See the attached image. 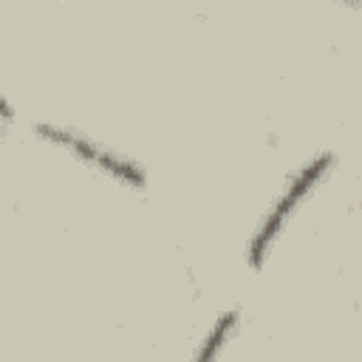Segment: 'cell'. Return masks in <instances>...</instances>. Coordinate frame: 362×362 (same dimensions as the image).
Here are the masks:
<instances>
[{"label":"cell","mask_w":362,"mask_h":362,"mask_svg":"<svg viewBox=\"0 0 362 362\" xmlns=\"http://www.w3.org/2000/svg\"><path fill=\"white\" fill-rule=\"evenodd\" d=\"M34 133L40 141L68 153L71 158H76L79 164H85L88 170L127 187V189H144L147 187V170L127 153L82 133L79 127L71 124H59V122H37Z\"/></svg>","instance_id":"cell-2"},{"label":"cell","mask_w":362,"mask_h":362,"mask_svg":"<svg viewBox=\"0 0 362 362\" xmlns=\"http://www.w3.org/2000/svg\"><path fill=\"white\" fill-rule=\"evenodd\" d=\"M334 153L322 150L317 156H311L308 161H303L283 184V189L277 192V198L269 204V209L263 212V218L257 221L249 243H246V263L257 272L263 269L266 257L272 255L274 243L280 240V235L286 232L288 221L300 212V206L320 189V184L328 178V173L334 170Z\"/></svg>","instance_id":"cell-1"},{"label":"cell","mask_w":362,"mask_h":362,"mask_svg":"<svg viewBox=\"0 0 362 362\" xmlns=\"http://www.w3.org/2000/svg\"><path fill=\"white\" fill-rule=\"evenodd\" d=\"M14 119V107H11V102L0 93V122H11Z\"/></svg>","instance_id":"cell-4"},{"label":"cell","mask_w":362,"mask_h":362,"mask_svg":"<svg viewBox=\"0 0 362 362\" xmlns=\"http://www.w3.org/2000/svg\"><path fill=\"white\" fill-rule=\"evenodd\" d=\"M238 328H240V308H238V305L223 308V311L212 320V325H209V331L204 334V339L198 342V348L192 351L189 362H221V356H223V351L229 348V342H232V337L238 334Z\"/></svg>","instance_id":"cell-3"}]
</instances>
